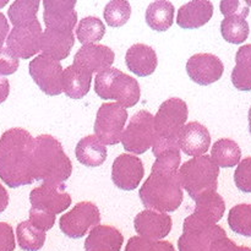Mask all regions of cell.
<instances>
[{
	"instance_id": "30",
	"label": "cell",
	"mask_w": 251,
	"mask_h": 251,
	"mask_svg": "<svg viewBox=\"0 0 251 251\" xmlns=\"http://www.w3.org/2000/svg\"><path fill=\"white\" fill-rule=\"evenodd\" d=\"M19 247L25 251H38L46 243V233L34 228L28 221H24L16 228Z\"/></svg>"
},
{
	"instance_id": "2",
	"label": "cell",
	"mask_w": 251,
	"mask_h": 251,
	"mask_svg": "<svg viewBox=\"0 0 251 251\" xmlns=\"http://www.w3.org/2000/svg\"><path fill=\"white\" fill-rule=\"evenodd\" d=\"M34 139L27 130L12 127L0 137V179L10 188L29 185Z\"/></svg>"
},
{
	"instance_id": "21",
	"label": "cell",
	"mask_w": 251,
	"mask_h": 251,
	"mask_svg": "<svg viewBox=\"0 0 251 251\" xmlns=\"http://www.w3.org/2000/svg\"><path fill=\"white\" fill-rule=\"evenodd\" d=\"M213 15V4L208 0H194L179 7L176 24L181 28H200L207 24Z\"/></svg>"
},
{
	"instance_id": "43",
	"label": "cell",
	"mask_w": 251,
	"mask_h": 251,
	"mask_svg": "<svg viewBox=\"0 0 251 251\" xmlns=\"http://www.w3.org/2000/svg\"><path fill=\"white\" fill-rule=\"evenodd\" d=\"M10 32L9 22H7L6 16L2 12H0V48H2V44L6 41L7 34Z\"/></svg>"
},
{
	"instance_id": "6",
	"label": "cell",
	"mask_w": 251,
	"mask_h": 251,
	"mask_svg": "<svg viewBox=\"0 0 251 251\" xmlns=\"http://www.w3.org/2000/svg\"><path fill=\"white\" fill-rule=\"evenodd\" d=\"M218 176L220 168L207 154L189 159L179 168L181 188L188 191L193 200L202 194L217 190Z\"/></svg>"
},
{
	"instance_id": "31",
	"label": "cell",
	"mask_w": 251,
	"mask_h": 251,
	"mask_svg": "<svg viewBox=\"0 0 251 251\" xmlns=\"http://www.w3.org/2000/svg\"><path fill=\"white\" fill-rule=\"evenodd\" d=\"M39 4V0H16L7 10L9 20L14 26H21L34 21L37 20Z\"/></svg>"
},
{
	"instance_id": "27",
	"label": "cell",
	"mask_w": 251,
	"mask_h": 251,
	"mask_svg": "<svg viewBox=\"0 0 251 251\" xmlns=\"http://www.w3.org/2000/svg\"><path fill=\"white\" fill-rule=\"evenodd\" d=\"M211 159L220 168H232L239 164L242 150L239 145L230 139H221L213 144L211 150Z\"/></svg>"
},
{
	"instance_id": "40",
	"label": "cell",
	"mask_w": 251,
	"mask_h": 251,
	"mask_svg": "<svg viewBox=\"0 0 251 251\" xmlns=\"http://www.w3.org/2000/svg\"><path fill=\"white\" fill-rule=\"evenodd\" d=\"M20 61L6 47L0 48V76L12 75L19 69Z\"/></svg>"
},
{
	"instance_id": "11",
	"label": "cell",
	"mask_w": 251,
	"mask_h": 251,
	"mask_svg": "<svg viewBox=\"0 0 251 251\" xmlns=\"http://www.w3.org/2000/svg\"><path fill=\"white\" fill-rule=\"evenodd\" d=\"M29 75L36 85L48 96L63 93V66L49 56L37 55L29 63Z\"/></svg>"
},
{
	"instance_id": "48",
	"label": "cell",
	"mask_w": 251,
	"mask_h": 251,
	"mask_svg": "<svg viewBox=\"0 0 251 251\" xmlns=\"http://www.w3.org/2000/svg\"><path fill=\"white\" fill-rule=\"evenodd\" d=\"M247 4L249 5V6H251V0H250V1H247Z\"/></svg>"
},
{
	"instance_id": "46",
	"label": "cell",
	"mask_w": 251,
	"mask_h": 251,
	"mask_svg": "<svg viewBox=\"0 0 251 251\" xmlns=\"http://www.w3.org/2000/svg\"><path fill=\"white\" fill-rule=\"evenodd\" d=\"M249 130H250V134H251V107L249 109Z\"/></svg>"
},
{
	"instance_id": "42",
	"label": "cell",
	"mask_w": 251,
	"mask_h": 251,
	"mask_svg": "<svg viewBox=\"0 0 251 251\" xmlns=\"http://www.w3.org/2000/svg\"><path fill=\"white\" fill-rule=\"evenodd\" d=\"M212 251H251V248L238 247L233 240L225 237L218 239L213 245Z\"/></svg>"
},
{
	"instance_id": "41",
	"label": "cell",
	"mask_w": 251,
	"mask_h": 251,
	"mask_svg": "<svg viewBox=\"0 0 251 251\" xmlns=\"http://www.w3.org/2000/svg\"><path fill=\"white\" fill-rule=\"evenodd\" d=\"M16 243L12 227L9 223L0 222V251H14Z\"/></svg>"
},
{
	"instance_id": "5",
	"label": "cell",
	"mask_w": 251,
	"mask_h": 251,
	"mask_svg": "<svg viewBox=\"0 0 251 251\" xmlns=\"http://www.w3.org/2000/svg\"><path fill=\"white\" fill-rule=\"evenodd\" d=\"M95 91L100 98L117 100L118 104L125 109L137 104L141 96L139 82L115 68L97 74Z\"/></svg>"
},
{
	"instance_id": "10",
	"label": "cell",
	"mask_w": 251,
	"mask_h": 251,
	"mask_svg": "<svg viewBox=\"0 0 251 251\" xmlns=\"http://www.w3.org/2000/svg\"><path fill=\"white\" fill-rule=\"evenodd\" d=\"M100 213L96 203L81 201L74 206L70 212L61 216L59 221L60 229L71 239H80L88 232L100 226Z\"/></svg>"
},
{
	"instance_id": "45",
	"label": "cell",
	"mask_w": 251,
	"mask_h": 251,
	"mask_svg": "<svg viewBox=\"0 0 251 251\" xmlns=\"http://www.w3.org/2000/svg\"><path fill=\"white\" fill-rule=\"evenodd\" d=\"M7 205H9V194H7L6 189L0 184V213L6 210Z\"/></svg>"
},
{
	"instance_id": "22",
	"label": "cell",
	"mask_w": 251,
	"mask_h": 251,
	"mask_svg": "<svg viewBox=\"0 0 251 251\" xmlns=\"http://www.w3.org/2000/svg\"><path fill=\"white\" fill-rule=\"evenodd\" d=\"M127 69L137 76H149L154 73L158 65L156 50L144 43H136L130 47L125 55Z\"/></svg>"
},
{
	"instance_id": "15",
	"label": "cell",
	"mask_w": 251,
	"mask_h": 251,
	"mask_svg": "<svg viewBox=\"0 0 251 251\" xmlns=\"http://www.w3.org/2000/svg\"><path fill=\"white\" fill-rule=\"evenodd\" d=\"M225 65L218 56L210 53H199L191 56L186 63V73L194 82L207 86L220 80Z\"/></svg>"
},
{
	"instance_id": "24",
	"label": "cell",
	"mask_w": 251,
	"mask_h": 251,
	"mask_svg": "<svg viewBox=\"0 0 251 251\" xmlns=\"http://www.w3.org/2000/svg\"><path fill=\"white\" fill-rule=\"evenodd\" d=\"M195 200V211L193 215L199 220L210 225H216L222 220L226 211V203L217 191H210L198 196Z\"/></svg>"
},
{
	"instance_id": "3",
	"label": "cell",
	"mask_w": 251,
	"mask_h": 251,
	"mask_svg": "<svg viewBox=\"0 0 251 251\" xmlns=\"http://www.w3.org/2000/svg\"><path fill=\"white\" fill-rule=\"evenodd\" d=\"M73 172V164L64 152L60 142L51 135H39L34 139L32 157L33 180H43L44 184H64Z\"/></svg>"
},
{
	"instance_id": "32",
	"label": "cell",
	"mask_w": 251,
	"mask_h": 251,
	"mask_svg": "<svg viewBox=\"0 0 251 251\" xmlns=\"http://www.w3.org/2000/svg\"><path fill=\"white\" fill-rule=\"evenodd\" d=\"M105 33V26L98 17H83L76 28V37L82 46L97 44Z\"/></svg>"
},
{
	"instance_id": "23",
	"label": "cell",
	"mask_w": 251,
	"mask_h": 251,
	"mask_svg": "<svg viewBox=\"0 0 251 251\" xmlns=\"http://www.w3.org/2000/svg\"><path fill=\"white\" fill-rule=\"evenodd\" d=\"M124 237L119 229L110 226H97L85 242V251H120Z\"/></svg>"
},
{
	"instance_id": "28",
	"label": "cell",
	"mask_w": 251,
	"mask_h": 251,
	"mask_svg": "<svg viewBox=\"0 0 251 251\" xmlns=\"http://www.w3.org/2000/svg\"><path fill=\"white\" fill-rule=\"evenodd\" d=\"M232 82L239 91H251V44H245L238 49Z\"/></svg>"
},
{
	"instance_id": "14",
	"label": "cell",
	"mask_w": 251,
	"mask_h": 251,
	"mask_svg": "<svg viewBox=\"0 0 251 251\" xmlns=\"http://www.w3.org/2000/svg\"><path fill=\"white\" fill-rule=\"evenodd\" d=\"M145 176L142 161L134 154L123 153L115 158L112 167V180L119 189L135 190Z\"/></svg>"
},
{
	"instance_id": "16",
	"label": "cell",
	"mask_w": 251,
	"mask_h": 251,
	"mask_svg": "<svg viewBox=\"0 0 251 251\" xmlns=\"http://www.w3.org/2000/svg\"><path fill=\"white\" fill-rule=\"evenodd\" d=\"M43 20L47 28L73 31L77 22L76 0H44Z\"/></svg>"
},
{
	"instance_id": "47",
	"label": "cell",
	"mask_w": 251,
	"mask_h": 251,
	"mask_svg": "<svg viewBox=\"0 0 251 251\" xmlns=\"http://www.w3.org/2000/svg\"><path fill=\"white\" fill-rule=\"evenodd\" d=\"M7 4V1L6 0H2V1H0V9H1L2 6H5V5Z\"/></svg>"
},
{
	"instance_id": "8",
	"label": "cell",
	"mask_w": 251,
	"mask_h": 251,
	"mask_svg": "<svg viewBox=\"0 0 251 251\" xmlns=\"http://www.w3.org/2000/svg\"><path fill=\"white\" fill-rule=\"evenodd\" d=\"M153 120L154 117L147 110H140L132 115L120 140L125 151L142 154L153 146L156 141Z\"/></svg>"
},
{
	"instance_id": "17",
	"label": "cell",
	"mask_w": 251,
	"mask_h": 251,
	"mask_svg": "<svg viewBox=\"0 0 251 251\" xmlns=\"http://www.w3.org/2000/svg\"><path fill=\"white\" fill-rule=\"evenodd\" d=\"M115 54L109 47L103 44H86L82 46L74 58V65L78 66L86 73H102L114 63Z\"/></svg>"
},
{
	"instance_id": "33",
	"label": "cell",
	"mask_w": 251,
	"mask_h": 251,
	"mask_svg": "<svg viewBox=\"0 0 251 251\" xmlns=\"http://www.w3.org/2000/svg\"><path fill=\"white\" fill-rule=\"evenodd\" d=\"M221 33L227 42L233 44H240L249 37L250 27L245 19L238 16L226 17L221 22Z\"/></svg>"
},
{
	"instance_id": "35",
	"label": "cell",
	"mask_w": 251,
	"mask_h": 251,
	"mask_svg": "<svg viewBox=\"0 0 251 251\" xmlns=\"http://www.w3.org/2000/svg\"><path fill=\"white\" fill-rule=\"evenodd\" d=\"M130 15H131V6L126 0H112L105 5L103 12L105 22L112 27L124 26L130 19Z\"/></svg>"
},
{
	"instance_id": "18",
	"label": "cell",
	"mask_w": 251,
	"mask_h": 251,
	"mask_svg": "<svg viewBox=\"0 0 251 251\" xmlns=\"http://www.w3.org/2000/svg\"><path fill=\"white\" fill-rule=\"evenodd\" d=\"M172 217L167 213L145 210L140 212L134 220V227L137 234L144 239L161 240L171 233Z\"/></svg>"
},
{
	"instance_id": "19",
	"label": "cell",
	"mask_w": 251,
	"mask_h": 251,
	"mask_svg": "<svg viewBox=\"0 0 251 251\" xmlns=\"http://www.w3.org/2000/svg\"><path fill=\"white\" fill-rule=\"evenodd\" d=\"M179 150L188 156L201 157L211 146V135L205 125L199 122L188 123L181 130L178 139Z\"/></svg>"
},
{
	"instance_id": "38",
	"label": "cell",
	"mask_w": 251,
	"mask_h": 251,
	"mask_svg": "<svg viewBox=\"0 0 251 251\" xmlns=\"http://www.w3.org/2000/svg\"><path fill=\"white\" fill-rule=\"evenodd\" d=\"M28 222L37 228L41 232L46 233L47 230L51 229L53 226L55 225V216L50 215L48 212H44L42 210H36L32 208L29 210V220Z\"/></svg>"
},
{
	"instance_id": "9",
	"label": "cell",
	"mask_w": 251,
	"mask_h": 251,
	"mask_svg": "<svg viewBox=\"0 0 251 251\" xmlns=\"http://www.w3.org/2000/svg\"><path fill=\"white\" fill-rule=\"evenodd\" d=\"M127 112L118 103H103L97 112L95 135L103 145H117L122 140Z\"/></svg>"
},
{
	"instance_id": "1",
	"label": "cell",
	"mask_w": 251,
	"mask_h": 251,
	"mask_svg": "<svg viewBox=\"0 0 251 251\" xmlns=\"http://www.w3.org/2000/svg\"><path fill=\"white\" fill-rule=\"evenodd\" d=\"M179 150H168L156 157L151 174L140 189V199L149 210L174 212L183 202V188L179 179Z\"/></svg>"
},
{
	"instance_id": "34",
	"label": "cell",
	"mask_w": 251,
	"mask_h": 251,
	"mask_svg": "<svg viewBox=\"0 0 251 251\" xmlns=\"http://www.w3.org/2000/svg\"><path fill=\"white\" fill-rule=\"evenodd\" d=\"M230 229L243 237H251V205L240 203L230 208L228 215Z\"/></svg>"
},
{
	"instance_id": "29",
	"label": "cell",
	"mask_w": 251,
	"mask_h": 251,
	"mask_svg": "<svg viewBox=\"0 0 251 251\" xmlns=\"http://www.w3.org/2000/svg\"><path fill=\"white\" fill-rule=\"evenodd\" d=\"M146 22L154 31H167L174 22V5L166 0L151 2L146 10Z\"/></svg>"
},
{
	"instance_id": "36",
	"label": "cell",
	"mask_w": 251,
	"mask_h": 251,
	"mask_svg": "<svg viewBox=\"0 0 251 251\" xmlns=\"http://www.w3.org/2000/svg\"><path fill=\"white\" fill-rule=\"evenodd\" d=\"M125 251H176L174 245L166 240H149L132 237L127 242Z\"/></svg>"
},
{
	"instance_id": "20",
	"label": "cell",
	"mask_w": 251,
	"mask_h": 251,
	"mask_svg": "<svg viewBox=\"0 0 251 251\" xmlns=\"http://www.w3.org/2000/svg\"><path fill=\"white\" fill-rule=\"evenodd\" d=\"M74 43H75V36L73 31L46 28L42 34L41 51L43 55L60 61L70 55Z\"/></svg>"
},
{
	"instance_id": "44",
	"label": "cell",
	"mask_w": 251,
	"mask_h": 251,
	"mask_svg": "<svg viewBox=\"0 0 251 251\" xmlns=\"http://www.w3.org/2000/svg\"><path fill=\"white\" fill-rule=\"evenodd\" d=\"M10 93V83L7 78L0 77V104L6 100Z\"/></svg>"
},
{
	"instance_id": "25",
	"label": "cell",
	"mask_w": 251,
	"mask_h": 251,
	"mask_svg": "<svg viewBox=\"0 0 251 251\" xmlns=\"http://www.w3.org/2000/svg\"><path fill=\"white\" fill-rule=\"evenodd\" d=\"M92 75L76 65H70L63 73V92L73 100H81L88 93Z\"/></svg>"
},
{
	"instance_id": "7",
	"label": "cell",
	"mask_w": 251,
	"mask_h": 251,
	"mask_svg": "<svg viewBox=\"0 0 251 251\" xmlns=\"http://www.w3.org/2000/svg\"><path fill=\"white\" fill-rule=\"evenodd\" d=\"M225 237L226 230L220 226L210 225L190 215L184 221L178 248L179 251H212L215 243Z\"/></svg>"
},
{
	"instance_id": "13",
	"label": "cell",
	"mask_w": 251,
	"mask_h": 251,
	"mask_svg": "<svg viewBox=\"0 0 251 251\" xmlns=\"http://www.w3.org/2000/svg\"><path fill=\"white\" fill-rule=\"evenodd\" d=\"M71 201V196L65 191L64 184H42L29 194L32 208L42 210L54 216L70 207Z\"/></svg>"
},
{
	"instance_id": "39",
	"label": "cell",
	"mask_w": 251,
	"mask_h": 251,
	"mask_svg": "<svg viewBox=\"0 0 251 251\" xmlns=\"http://www.w3.org/2000/svg\"><path fill=\"white\" fill-rule=\"evenodd\" d=\"M221 12L226 17L238 16L242 19H247L249 15L250 9L247 1H240V0H223L220 4Z\"/></svg>"
},
{
	"instance_id": "37",
	"label": "cell",
	"mask_w": 251,
	"mask_h": 251,
	"mask_svg": "<svg viewBox=\"0 0 251 251\" xmlns=\"http://www.w3.org/2000/svg\"><path fill=\"white\" fill-rule=\"evenodd\" d=\"M237 188L243 193H251V157L239 162L234 173Z\"/></svg>"
},
{
	"instance_id": "26",
	"label": "cell",
	"mask_w": 251,
	"mask_h": 251,
	"mask_svg": "<svg viewBox=\"0 0 251 251\" xmlns=\"http://www.w3.org/2000/svg\"><path fill=\"white\" fill-rule=\"evenodd\" d=\"M76 158L86 167H100L107 159V147L96 135H88L78 141L75 150Z\"/></svg>"
},
{
	"instance_id": "12",
	"label": "cell",
	"mask_w": 251,
	"mask_h": 251,
	"mask_svg": "<svg viewBox=\"0 0 251 251\" xmlns=\"http://www.w3.org/2000/svg\"><path fill=\"white\" fill-rule=\"evenodd\" d=\"M42 27L38 20L14 26L6 38V48L17 59H29L41 51Z\"/></svg>"
},
{
	"instance_id": "4",
	"label": "cell",
	"mask_w": 251,
	"mask_h": 251,
	"mask_svg": "<svg viewBox=\"0 0 251 251\" xmlns=\"http://www.w3.org/2000/svg\"><path fill=\"white\" fill-rule=\"evenodd\" d=\"M188 105L180 98L164 100L154 115L156 141L152 146L154 157L168 150H179L178 139L188 120Z\"/></svg>"
}]
</instances>
